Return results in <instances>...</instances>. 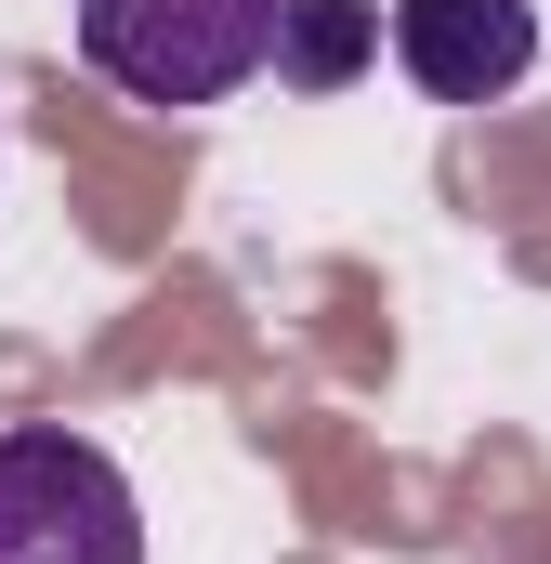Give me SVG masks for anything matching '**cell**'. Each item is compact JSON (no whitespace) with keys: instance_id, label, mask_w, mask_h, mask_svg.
<instances>
[{"instance_id":"cell-1","label":"cell","mask_w":551,"mask_h":564,"mask_svg":"<svg viewBox=\"0 0 551 564\" xmlns=\"http://www.w3.org/2000/svg\"><path fill=\"white\" fill-rule=\"evenodd\" d=\"M289 0H79V66L132 106H224L276 66Z\"/></svg>"},{"instance_id":"cell-2","label":"cell","mask_w":551,"mask_h":564,"mask_svg":"<svg viewBox=\"0 0 551 564\" xmlns=\"http://www.w3.org/2000/svg\"><path fill=\"white\" fill-rule=\"evenodd\" d=\"M0 564H144L132 473L66 421L0 433Z\"/></svg>"},{"instance_id":"cell-3","label":"cell","mask_w":551,"mask_h":564,"mask_svg":"<svg viewBox=\"0 0 551 564\" xmlns=\"http://www.w3.org/2000/svg\"><path fill=\"white\" fill-rule=\"evenodd\" d=\"M395 66L433 106H499L539 66V0H395Z\"/></svg>"},{"instance_id":"cell-4","label":"cell","mask_w":551,"mask_h":564,"mask_svg":"<svg viewBox=\"0 0 551 564\" xmlns=\"http://www.w3.org/2000/svg\"><path fill=\"white\" fill-rule=\"evenodd\" d=\"M381 66V0H289L276 13V79L289 93H355Z\"/></svg>"}]
</instances>
